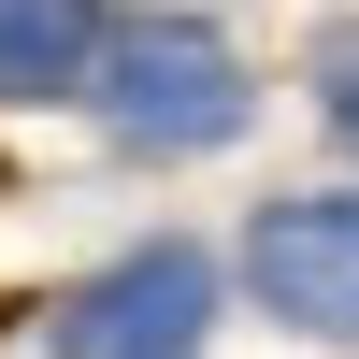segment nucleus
<instances>
[{"label":"nucleus","instance_id":"nucleus-1","mask_svg":"<svg viewBox=\"0 0 359 359\" xmlns=\"http://www.w3.org/2000/svg\"><path fill=\"white\" fill-rule=\"evenodd\" d=\"M101 115L130 144H158V158L230 144V130H245V57H230L201 15H158V29H130V43L101 57Z\"/></svg>","mask_w":359,"mask_h":359},{"label":"nucleus","instance_id":"nucleus-4","mask_svg":"<svg viewBox=\"0 0 359 359\" xmlns=\"http://www.w3.org/2000/svg\"><path fill=\"white\" fill-rule=\"evenodd\" d=\"M86 57H101V0H0V101L86 86Z\"/></svg>","mask_w":359,"mask_h":359},{"label":"nucleus","instance_id":"nucleus-3","mask_svg":"<svg viewBox=\"0 0 359 359\" xmlns=\"http://www.w3.org/2000/svg\"><path fill=\"white\" fill-rule=\"evenodd\" d=\"M245 273H259V302H273L287 331L359 345V201H273V216L245 230Z\"/></svg>","mask_w":359,"mask_h":359},{"label":"nucleus","instance_id":"nucleus-2","mask_svg":"<svg viewBox=\"0 0 359 359\" xmlns=\"http://www.w3.org/2000/svg\"><path fill=\"white\" fill-rule=\"evenodd\" d=\"M201 331H216L201 245H130L115 273H86L57 302V359H201Z\"/></svg>","mask_w":359,"mask_h":359},{"label":"nucleus","instance_id":"nucleus-5","mask_svg":"<svg viewBox=\"0 0 359 359\" xmlns=\"http://www.w3.org/2000/svg\"><path fill=\"white\" fill-rule=\"evenodd\" d=\"M316 86H331V115L359 130V29H331V43H316Z\"/></svg>","mask_w":359,"mask_h":359}]
</instances>
